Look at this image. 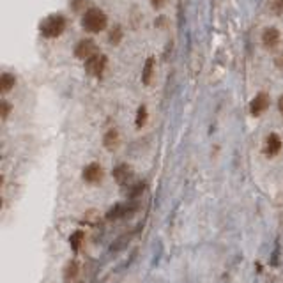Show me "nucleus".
Instances as JSON below:
<instances>
[{
  "label": "nucleus",
  "mask_w": 283,
  "mask_h": 283,
  "mask_svg": "<svg viewBox=\"0 0 283 283\" xmlns=\"http://www.w3.org/2000/svg\"><path fill=\"white\" fill-rule=\"evenodd\" d=\"M14 83H16L14 75H11V73H2V76H0V90H2V94H7L9 90L14 87Z\"/></svg>",
  "instance_id": "nucleus-12"
},
{
  "label": "nucleus",
  "mask_w": 283,
  "mask_h": 283,
  "mask_svg": "<svg viewBox=\"0 0 283 283\" xmlns=\"http://www.w3.org/2000/svg\"><path fill=\"white\" fill-rule=\"evenodd\" d=\"M151 2L152 7H161V5L165 4V0H149Z\"/></svg>",
  "instance_id": "nucleus-21"
},
{
  "label": "nucleus",
  "mask_w": 283,
  "mask_h": 283,
  "mask_svg": "<svg viewBox=\"0 0 283 283\" xmlns=\"http://www.w3.org/2000/svg\"><path fill=\"white\" fill-rule=\"evenodd\" d=\"M83 241H85V232H83V230H76V232H73L71 237H69V244H71L73 251H80Z\"/></svg>",
  "instance_id": "nucleus-14"
},
{
  "label": "nucleus",
  "mask_w": 283,
  "mask_h": 283,
  "mask_svg": "<svg viewBox=\"0 0 283 283\" xmlns=\"http://www.w3.org/2000/svg\"><path fill=\"white\" fill-rule=\"evenodd\" d=\"M267 106H269V96L266 92H258L249 103V114L253 117H258L267 110Z\"/></svg>",
  "instance_id": "nucleus-5"
},
{
  "label": "nucleus",
  "mask_w": 283,
  "mask_h": 283,
  "mask_svg": "<svg viewBox=\"0 0 283 283\" xmlns=\"http://www.w3.org/2000/svg\"><path fill=\"white\" fill-rule=\"evenodd\" d=\"M106 23H108V18H106L105 11L99 7L87 9L81 16V27L87 32H99V30L106 29Z\"/></svg>",
  "instance_id": "nucleus-1"
},
{
  "label": "nucleus",
  "mask_w": 283,
  "mask_h": 283,
  "mask_svg": "<svg viewBox=\"0 0 283 283\" xmlns=\"http://www.w3.org/2000/svg\"><path fill=\"white\" fill-rule=\"evenodd\" d=\"M278 108H280V112H282V115H283V96L278 99Z\"/></svg>",
  "instance_id": "nucleus-22"
},
{
  "label": "nucleus",
  "mask_w": 283,
  "mask_h": 283,
  "mask_svg": "<svg viewBox=\"0 0 283 283\" xmlns=\"http://www.w3.org/2000/svg\"><path fill=\"white\" fill-rule=\"evenodd\" d=\"M94 53H97V51H96V42H94L92 39L85 38V39H80V41L76 42V46H75L76 59L87 60L89 57H92Z\"/></svg>",
  "instance_id": "nucleus-4"
},
{
  "label": "nucleus",
  "mask_w": 283,
  "mask_h": 283,
  "mask_svg": "<svg viewBox=\"0 0 283 283\" xmlns=\"http://www.w3.org/2000/svg\"><path fill=\"white\" fill-rule=\"evenodd\" d=\"M135 190L131 191V193H129V197H131V199H135L136 195H140V193H144V188H145V184H142V182H138V184H135Z\"/></svg>",
  "instance_id": "nucleus-19"
},
{
  "label": "nucleus",
  "mask_w": 283,
  "mask_h": 283,
  "mask_svg": "<svg viewBox=\"0 0 283 283\" xmlns=\"http://www.w3.org/2000/svg\"><path fill=\"white\" fill-rule=\"evenodd\" d=\"M147 122V108H145L144 105L142 106H138V112H136V119H135V124H136V127H142L144 124Z\"/></svg>",
  "instance_id": "nucleus-15"
},
{
  "label": "nucleus",
  "mask_w": 283,
  "mask_h": 283,
  "mask_svg": "<svg viewBox=\"0 0 283 283\" xmlns=\"http://www.w3.org/2000/svg\"><path fill=\"white\" fill-rule=\"evenodd\" d=\"M106 62H108V59H106L105 53H94L92 57L85 60V71L90 76H101L106 68Z\"/></svg>",
  "instance_id": "nucleus-3"
},
{
  "label": "nucleus",
  "mask_w": 283,
  "mask_h": 283,
  "mask_svg": "<svg viewBox=\"0 0 283 283\" xmlns=\"http://www.w3.org/2000/svg\"><path fill=\"white\" fill-rule=\"evenodd\" d=\"M87 0H71V5H73V9H80V5L81 4H85Z\"/></svg>",
  "instance_id": "nucleus-20"
},
{
  "label": "nucleus",
  "mask_w": 283,
  "mask_h": 283,
  "mask_svg": "<svg viewBox=\"0 0 283 283\" xmlns=\"http://www.w3.org/2000/svg\"><path fill=\"white\" fill-rule=\"evenodd\" d=\"M262 42H264V46L275 48L280 42V30L276 29V27H267L262 32Z\"/></svg>",
  "instance_id": "nucleus-9"
},
{
  "label": "nucleus",
  "mask_w": 283,
  "mask_h": 283,
  "mask_svg": "<svg viewBox=\"0 0 283 283\" xmlns=\"http://www.w3.org/2000/svg\"><path fill=\"white\" fill-rule=\"evenodd\" d=\"M152 73H154V57H147V60L144 64V69H142V81H144V85L151 83Z\"/></svg>",
  "instance_id": "nucleus-13"
},
{
  "label": "nucleus",
  "mask_w": 283,
  "mask_h": 283,
  "mask_svg": "<svg viewBox=\"0 0 283 283\" xmlns=\"http://www.w3.org/2000/svg\"><path fill=\"white\" fill-rule=\"evenodd\" d=\"M108 39H110L112 44H119V42H121V39H122V29H121V25H117L114 30H110Z\"/></svg>",
  "instance_id": "nucleus-16"
},
{
  "label": "nucleus",
  "mask_w": 283,
  "mask_h": 283,
  "mask_svg": "<svg viewBox=\"0 0 283 283\" xmlns=\"http://www.w3.org/2000/svg\"><path fill=\"white\" fill-rule=\"evenodd\" d=\"M280 151H282V138H280L276 133H271V135L266 138V147H264V152H266V156L273 158V156H276Z\"/></svg>",
  "instance_id": "nucleus-7"
},
{
  "label": "nucleus",
  "mask_w": 283,
  "mask_h": 283,
  "mask_svg": "<svg viewBox=\"0 0 283 283\" xmlns=\"http://www.w3.org/2000/svg\"><path fill=\"white\" fill-rule=\"evenodd\" d=\"M78 273H80V266H78V262H76V260H69L68 266L64 267V282L66 283L75 282V278L78 276Z\"/></svg>",
  "instance_id": "nucleus-10"
},
{
  "label": "nucleus",
  "mask_w": 283,
  "mask_h": 283,
  "mask_svg": "<svg viewBox=\"0 0 283 283\" xmlns=\"http://www.w3.org/2000/svg\"><path fill=\"white\" fill-rule=\"evenodd\" d=\"M103 145H105L108 151H114L119 145V133L117 129H108L103 136Z\"/></svg>",
  "instance_id": "nucleus-11"
},
{
  "label": "nucleus",
  "mask_w": 283,
  "mask_h": 283,
  "mask_svg": "<svg viewBox=\"0 0 283 283\" xmlns=\"http://www.w3.org/2000/svg\"><path fill=\"white\" fill-rule=\"evenodd\" d=\"M269 7L276 16H280V14H283V0H271Z\"/></svg>",
  "instance_id": "nucleus-17"
},
{
  "label": "nucleus",
  "mask_w": 283,
  "mask_h": 283,
  "mask_svg": "<svg viewBox=\"0 0 283 283\" xmlns=\"http://www.w3.org/2000/svg\"><path fill=\"white\" fill-rule=\"evenodd\" d=\"M66 29V18L62 14H51L41 23V34L44 38H59Z\"/></svg>",
  "instance_id": "nucleus-2"
},
{
  "label": "nucleus",
  "mask_w": 283,
  "mask_h": 283,
  "mask_svg": "<svg viewBox=\"0 0 283 283\" xmlns=\"http://www.w3.org/2000/svg\"><path fill=\"white\" fill-rule=\"evenodd\" d=\"M0 108H2V119H7L9 117V112H11V105L7 101H2L0 103Z\"/></svg>",
  "instance_id": "nucleus-18"
},
{
  "label": "nucleus",
  "mask_w": 283,
  "mask_h": 283,
  "mask_svg": "<svg viewBox=\"0 0 283 283\" xmlns=\"http://www.w3.org/2000/svg\"><path fill=\"white\" fill-rule=\"evenodd\" d=\"M133 177V170L129 165H126V163H122V165H119L114 168V179L121 184V186H124V184H127V181Z\"/></svg>",
  "instance_id": "nucleus-8"
},
{
  "label": "nucleus",
  "mask_w": 283,
  "mask_h": 283,
  "mask_svg": "<svg viewBox=\"0 0 283 283\" xmlns=\"http://www.w3.org/2000/svg\"><path fill=\"white\" fill-rule=\"evenodd\" d=\"M81 177H83L85 182H89V184H96V182H99L103 177V166L99 165V163H90V165H87L83 168Z\"/></svg>",
  "instance_id": "nucleus-6"
}]
</instances>
